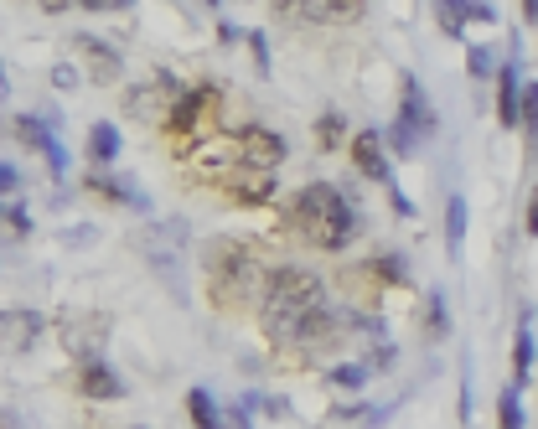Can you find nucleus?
I'll return each instance as SVG.
<instances>
[{"mask_svg":"<svg viewBox=\"0 0 538 429\" xmlns=\"http://www.w3.org/2000/svg\"><path fill=\"white\" fill-rule=\"evenodd\" d=\"M73 388H78L83 398H94V404H114V398H125V378H119L104 357H99V362H78Z\"/></svg>","mask_w":538,"mask_h":429,"instance_id":"13","label":"nucleus"},{"mask_svg":"<svg viewBox=\"0 0 538 429\" xmlns=\"http://www.w3.org/2000/svg\"><path fill=\"white\" fill-rule=\"evenodd\" d=\"M347 156H352V166L363 171L368 181H378V187H394V171H388V150H383V135L378 130H357L347 140Z\"/></svg>","mask_w":538,"mask_h":429,"instance_id":"10","label":"nucleus"},{"mask_svg":"<svg viewBox=\"0 0 538 429\" xmlns=\"http://www.w3.org/2000/svg\"><path fill=\"white\" fill-rule=\"evenodd\" d=\"M0 218H6V207H0Z\"/></svg>","mask_w":538,"mask_h":429,"instance_id":"40","label":"nucleus"},{"mask_svg":"<svg viewBox=\"0 0 538 429\" xmlns=\"http://www.w3.org/2000/svg\"><path fill=\"white\" fill-rule=\"evenodd\" d=\"M435 21H440V32H445V37H461V32H466V21H471V11H466V6H456V0H445V6H435Z\"/></svg>","mask_w":538,"mask_h":429,"instance_id":"23","label":"nucleus"},{"mask_svg":"<svg viewBox=\"0 0 538 429\" xmlns=\"http://www.w3.org/2000/svg\"><path fill=\"white\" fill-rule=\"evenodd\" d=\"M182 94H187L182 78L156 73L151 83H140V88H130V94H125V114H135V119H171L176 104H182Z\"/></svg>","mask_w":538,"mask_h":429,"instance_id":"4","label":"nucleus"},{"mask_svg":"<svg viewBox=\"0 0 538 429\" xmlns=\"http://www.w3.org/2000/svg\"><path fill=\"white\" fill-rule=\"evenodd\" d=\"M518 125L538 135V83H523V104H518Z\"/></svg>","mask_w":538,"mask_h":429,"instance_id":"26","label":"nucleus"},{"mask_svg":"<svg viewBox=\"0 0 538 429\" xmlns=\"http://www.w3.org/2000/svg\"><path fill=\"white\" fill-rule=\"evenodd\" d=\"M104 342H109V316H73V321H63V347L78 362H99Z\"/></svg>","mask_w":538,"mask_h":429,"instance_id":"9","label":"nucleus"},{"mask_svg":"<svg viewBox=\"0 0 538 429\" xmlns=\"http://www.w3.org/2000/svg\"><path fill=\"white\" fill-rule=\"evenodd\" d=\"M176 243H182V223H161V228H151V233L140 238V254L156 264V274H161L176 295H182V269H176V254H171Z\"/></svg>","mask_w":538,"mask_h":429,"instance_id":"7","label":"nucleus"},{"mask_svg":"<svg viewBox=\"0 0 538 429\" xmlns=\"http://www.w3.org/2000/svg\"><path fill=\"white\" fill-rule=\"evenodd\" d=\"M342 135H347V125H342V114H337V109L316 119V140H321V150H337V145H342Z\"/></svg>","mask_w":538,"mask_h":429,"instance_id":"25","label":"nucleus"},{"mask_svg":"<svg viewBox=\"0 0 538 429\" xmlns=\"http://www.w3.org/2000/svg\"><path fill=\"white\" fill-rule=\"evenodd\" d=\"M264 254L244 238H223L207 249V280H213L218 300H244L249 290H264Z\"/></svg>","mask_w":538,"mask_h":429,"instance_id":"3","label":"nucleus"},{"mask_svg":"<svg viewBox=\"0 0 538 429\" xmlns=\"http://www.w3.org/2000/svg\"><path fill=\"white\" fill-rule=\"evenodd\" d=\"M518 104H523L518 63H502V68H497V125H502V130H518Z\"/></svg>","mask_w":538,"mask_h":429,"instance_id":"16","label":"nucleus"},{"mask_svg":"<svg viewBox=\"0 0 538 429\" xmlns=\"http://www.w3.org/2000/svg\"><path fill=\"white\" fill-rule=\"evenodd\" d=\"M218 109H223V88H218V83H192L187 94H182V104H176V114L166 119V125H171L176 135H197Z\"/></svg>","mask_w":538,"mask_h":429,"instance_id":"6","label":"nucleus"},{"mask_svg":"<svg viewBox=\"0 0 538 429\" xmlns=\"http://www.w3.org/2000/svg\"><path fill=\"white\" fill-rule=\"evenodd\" d=\"M187 414H192L197 429H223L218 404H213V393H207V388H192V393H187Z\"/></svg>","mask_w":538,"mask_h":429,"instance_id":"21","label":"nucleus"},{"mask_svg":"<svg viewBox=\"0 0 538 429\" xmlns=\"http://www.w3.org/2000/svg\"><path fill=\"white\" fill-rule=\"evenodd\" d=\"M11 192H21V171L0 161V197H11Z\"/></svg>","mask_w":538,"mask_h":429,"instance_id":"29","label":"nucleus"},{"mask_svg":"<svg viewBox=\"0 0 538 429\" xmlns=\"http://www.w3.org/2000/svg\"><path fill=\"white\" fill-rule=\"evenodd\" d=\"M0 94H6V73H0Z\"/></svg>","mask_w":538,"mask_h":429,"instance_id":"39","label":"nucleus"},{"mask_svg":"<svg viewBox=\"0 0 538 429\" xmlns=\"http://www.w3.org/2000/svg\"><path fill=\"white\" fill-rule=\"evenodd\" d=\"M135 429H140V424H135Z\"/></svg>","mask_w":538,"mask_h":429,"instance_id":"41","label":"nucleus"},{"mask_svg":"<svg viewBox=\"0 0 538 429\" xmlns=\"http://www.w3.org/2000/svg\"><path fill=\"white\" fill-rule=\"evenodd\" d=\"M394 357H399V352L388 347V342H378V347H373V367H394Z\"/></svg>","mask_w":538,"mask_h":429,"instance_id":"34","label":"nucleus"},{"mask_svg":"<svg viewBox=\"0 0 538 429\" xmlns=\"http://www.w3.org/2000/svg\"><path fill=\"white\" fill-rule=\"evenodd\" d=\"M461 238H466V197L445 202V254H461Z\"/></svg>","mask_w":538,"mask_h":429,"instance_id":"19","label":"nucleus"},{"mask_svg":"<svg viewBox=\"0 0 538 429\" xmlns=\"http://www.w3.org/2000/svg\"><path fill=\"white\" fill-rule=\"evenodd\" d=\"M425 336H430V342H445V336H451V316H445V295H430V305H425Z\"/></svg>","mask_w":538,"mask_h":429,"instance_id":"22","label":"nucleus"},{"mask_svg":"<svg viewBox=\"0 0 538 429\" xmlns=\"http://www.w3.org/2000/svg\"><path fill=\"white\" fill-rule=\"evenodd\" d=\"M249 47H254V63L269 73V42H264V32H249Z\"/></svg>","mask_w":538,"mask_h":429,"instance_id":"32","label":"nucleus"},{"mask_svg":"<svg viewBox=\"0 0 538 429\" xmlns=\"http://www.w3.org/2000/svg\"><path fill=\"white\" fill-rule=\"evenodd\" d=\"M223 192H228L233 202H244V207H264V202L280 197L275 171H254V166H238L233 176H223Z\"/></svg>","mask_w":538,"mask_h":429,"instance_id":"12","label":"nucleus"},{"mask_svg":"<svg viewBox=\"0 0 538 429\" xmlns=\"http://www.w3.org/2000/svg\"><path fill=\"white\" fill-rule=\"evenodd\" d=\"M6 223H11L16 233H32V212H26V207L16 202V207H6Z\"/></svg>","mask_w":538,"mask_h":429,"instance_id":"30","label":"nucleus"},{"mask_svg":"<svg viewBox=\"0 0 538 429\" xmlns=\"http://www.w3.org/2000/svg\"><path fill=\"white\" fill-rule=\"evenodd\" d=\"M394 119H399L404 130H414L420 140L435 135V125H440V119H435V104L425 99V88H420V78H414V73L399 78V114H394Z\"/></svg>","mask_w":538,"mask_h":429,"instance_id":"8","label":"nucleus"},{"mask_svg":"<svg viewBox=\"0 0 538 429\" xmlns=\"http://www.w3.org/2000/svg\"><path fill=\"white\" fill-rule=\"evenodd\" d=\"M78 52L88 57V78L94 83H114L119 73H125V57H119L109 42H99L94 32H78Z\"/></svg>","mask_w":538,"mask_h":429,"instance_id":"15","label":"nucleus"},{"mask_svg":"<svg viewBox=\"0 0 538 429\" xmlns=\"http://www.w3.org/2000/svg\"><path fill=\"white\" fill-rule=\"evenodd\" d=\"M523 233H528V238H538V187L528 192V212H523Z\"/></svg>","mask_w":538,"mask_h":429,"instance_id":"31","label":"nucleus"},{"mask_svg":"<svg viewBox=\"0 0 538 429\" xmlns=\"http://www.w3.org/2000/svg\"><path fill=\"white\" fill-rule=\"evenodd\" d=\"M466 73H471L476 83H482V78H497V68H492V52H487V47H471V52H466Z\"/></svg>","mask_w":538,"mask_h":429,"instance_id":"27","label":"nucleus"},{"mask_svg":"<svg viewBox=\"0 0 538 429\" xmlns=\"http://www.w3.org/2000/svg\"><path fill=\"white\" fill-rule=\"evenodd\" d=\"M16 135H21L26 145H37V150H42L47 166H52V176H63V171H68V150H63V140H57V119L21 114V119H16Z\"/></svg>","mask_w":538,"mask_h":429,"instance_id":"11","label":"nucleus"},{"mask_svg":"<svg viewBox=\"0 0 538 429\" xmlns=\"http://www.w3.org/2000/svg\"><path fill=\"white\" fill-rule=\"evenodd\" d=\"M238 37H249L244 26H233V21H223V26H218V42H238Z\"/></svg>","mask_w":538,"mask_h":429,"instance_id":"35","label":"nucleus"},{"mask_svg":"<svg viewBox=\"0 0 538 429\" xmlns=\"http://www.w3.org/2000/svg\"><path fill=\"white\" fill-rule=\"evenodd\" d=\"M528 373H533V331L518 326V336H513V388H518V393H523Z\"/></svg>","mask_w":538,"mask_h":429,"instance_id":"20","label":"nucleus"},{"mask_svg":"<svg viewBox=\"0 0 538 429\" xmlns=\"http://www.w3.org/2000/svg\"><path fill=\"white\" fill-rule=\"evenodd\" d=\"M497 429H523V409H518V388L507 383L497 398Z\"/></svg>","mask_w":538,"mask_h":429,"instance_id":"24","label":"nucleus"},{"mask_svg":"<svg viewBox=\"0 0 538 429\" xmlns=\"http://www.w3.org/2000/svg\"><path fill=\"white\" fill-rule=\"evenodd\" d=\"M114 156H119V125L99 119V125L88 130V161H94V166H109Z\"/></svg>","mask_w":538,"mask_h":429,"instance_id":"17","label":"nucleus"},{"mask_svg":"<svg viewBox=\"0 0 538 429\" xmlns=\"http://www.w3.org/2000/svg\"><path fill=\"white\" fill-rule=\"evenodd\" d=\"M290 218H295V228H301V233L316 243V249L337 254V249H347L357 212H352V202L342 197V187H332V181H306V187L295 192Z\"/></svg>","mask_w":538,"mask_h":429,"instance_id":"2","label":"nucleus"},{"mask_svg":"<svg viewBox=\"0 0 538 429\" xmlns=\"http://www.w3.org/2000/svg\"><path fill=\"white\" fill-rule=\"evenodd\" d=\"M471 11V21H492L497 16V6H487V0H482V6H466Z\"/></svg>","mask_w":538,"mask_h":429,"instance_id":"36","label":"nucleus"},{"mask_svg":"<svg viewBox=\"0 0 538 429\" xmlns=\"http://www.w3.org/2000/svg\"><path fill=\"white\" fill-rule=\"evenodd\" d=\"M228 424H233V429H249V414H244V409H228Z\"/></svg>","mask_w":538,"mask_h":429,"instance_id":"38","label":"nucleus"},{"mask_svg":"<svg viewBox=\"0 0 538 429\" xmlns=\"http://www.w3.org/2000/svg\"><path fill=\"white\" fill-rule=\"evenodd\" d=\"M357 274H363V280H378V285H409V269L394 254H378L368 264H357Z\"/></svg>","mask_w":538,"mask_h":429,"instance_id":"18","label":"nucleus"},{"mask_svg":"<svg viewBox=\"0 0 538 429\" xmlns=\"http://www.w3.org/2000/svg\"><path fill=\"white\" fill-rule=\"evenodd\" d=\"M52 83H57V88H73V83H78V68H68V63H57V68H52Z\"/></svg>","mask_w":538,"mask_h":429,"instance_id":"33","label":"nucleus"},{"mask_svg":"<svg viewBox=\"0 0 538 429\" xmlns=\"http://www.w3.org/2000/svg\"><path fill=\"white\" fill-rule=\"evenodd\" d=\"M233 145H238V161L254 166V171H275L290 156V140L280 130H269V125H244L233 135Z\"/></svg>","mask_w":538,"mask_h":429,"instance_id":"5","label":"nucleus"},{"mask_svg":"<svg viewBox=\"0 0 538 429\" xmlns=\"http://www.w3.org/2000/svg\"><path fill=\"white\" fill-rule=\"evenodd\" d=\"M326 305V280L316 269L301 264H275L264 274V290H259V326L269 331V342H295V331L311 311Z\"/></svg>","mask_w":538,"mask_h":429,"instance_id":"1","label":"nucleus"},{"mask_svg":"<svg viewBox=\"0 0 538 429\" xmlns=\"http://www.w3.org/2000/svg\"><path fill=\"white\" fill-rule=\"evenodd\" d=\"M332 383L337 388H363L368 383V367L363 362H342V367H332Z\"/></svg>","mask_w":538,"mask_h":429,"instance_id":"28","label":"nucleus"},{"mask_svg":"<svg viewBox=\"0 0 538 429\" xmlns=\"http://www.w3.org/2000/svg\"><path fill=\"white\" fill-rule=\"evenodd\" d=\"M47 321L37 311H0V347L6 352H32L42 342Z\"/></svg>","mask_w":538,"mask_h":429,"instance_id":"14","label":"nucleus"},{"mask_svg":"<svg viewBox=\"0 0 538 429\" xmlns=\"http://www.w3.org/2000/svg\"><path fill=\"white\" fill-rule=\"evenodd\" d=\"M388 197H394V207H399V212H404V218H409V212H414V202H409V197H404V192H399V187H388Z\"/></svg>","mask_w":538,"mask_h":429,"instance_id":"37","label":"nucleus"}]
</instances>
